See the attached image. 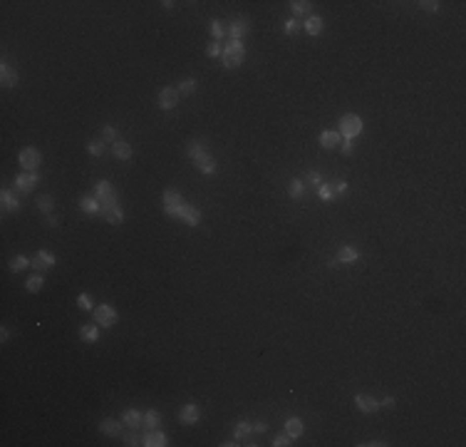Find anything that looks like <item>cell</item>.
Instances as JSON below:
<instances>
[{"label": "cell", "instance_id": "1", "mask_svg": "<svg viewBox=\"0 0 466 447\" xmlns=\"http://www.w3.org/2000/svg\"><path fill=\"white\" fill-rule=\"evenodd\" d=\"M243 60H246V47L241 40H231V45L223 47V52H221V62H223V67H241L243 65Z\"/></svg>", "mask_w": 466, "mask_h": 447}, {"label": "cell", "instance_id": "49", "mask_svg": "<svg viewBox=\"0 0 466 447\" xmlns=\"http://www.w3.org/2000/svg\"><path fill=\"white\" fill-rule=\"evenodd\" d=\"M253 430H256V432H265V430H268V425H265V420H256Z\"/></svg>", "mask_w": 466, "mask_h": 447}, {"label": "cell", "instance_id": "7", "mask_svg": "<svg viewBox=\"0 0 466 447\" xmlns=\"http://www.w3.org/2000/svg\"><path fill=\"white\" fill-rule=\"evenodd\" d=\"M174 219H181V221H186L188 226H199V224H201V212H199L196 207L181 204V207L174 212Z\"/></svg>", "mask_w": 466, "mask_h": 447}, {"label": "cell", "instance_id": "6", "mask_svg": "<svg viewBox=\"0 0 466 447\" xmlns=\"http://www.w3.org/2000/svg\"><path fill=\"white\" fill-rule=\"evenodd\" d=\"M37 182H40V174H37V171H25V174H18V177H15V189H18L20 194H30L32 189L37 187Z\"/></svg>", "mask_w": 466, "mask_h": 447}, {"label": "cell", "instance_id": "36", "mask_svg": "<svg viewBox=\"0 0 466 447\" xmlns=\"http://www.w3.org/2000/svg\"><path fill=\"white\" fill-rule=\"evenodd\" d=\"M211 35H213V40H216V43H218V40H223V35H226V30H223V25L218 23V20H213V23H211Z\"/></svg>", "mask_w": 466, "mask_h": 447}, {"label": "cell", "instance_id": "38", "mask_svg": "<svg viewBox=\"0 0 466 447\" xmlns=\"http://www.w3.org/2000/svg\"><path fill=\"white\" fill-rule=\"evenodd\" d=\"M419 5H421V10H424V13H437L442 3H439V0H421Z\"/></svg>", "mask_w": 466, "mask_h": 447}, {"label": "cell", "instance_id": "26", "mask_svg": "<svg viewBox=\"0 0 466 447\" xmlns=\"http://www.w3.org/2000/svg\"><path fill=\"white\" fill-rule=\"evenodd\" d=\"M231 40H241L243 35H248V23H246V18H238V20H233L231 23Z\"/></svg>", "mask_w": 466, "mask_h": 447}, {"label": "cell", "instance_id": "39", "mask_svg": "<svg viewBox=\"0 0 466 447\" xmlns=\"http://www.w3.org/2000/svg\"><path fill=\"white\" fill-rule=\"evenodd\" d=\"M87 152H90L92 157H102V154H104V144H102V142H90V144H87Z\"/></svg>", "mask_w": 466, "mask_h": 447}, {"label": "cell", "instance_id": "48", "mask_svg": "<svg viewBox=\"0 0 466 447\" xmlns=\"http://www.w3.org/2000/svg\"><path fill=\"white\" fill-rule=\"evenodd\" d=\"M273 445H276V447H285V445H290V437H288V435H278V437L273 440Z\"/></svg>", "mask_w": 466, "mask_h": 447}, {"label": "cell", "instance_id": "30", "mask_svg": "<svg viewBox=\"0 0 466 447\" xmlns=\"http://www.w3.org/2000/svg\"><path fill=\"white\" fill-rule=\"evenodd\" d=\"M43 283H45V279H43V273H35V276H30V279L25 281V288H27L30 293H37V291L43 288Z\"/></svg>", "mask_w": 466, "mask_h": 447}, {"label": "cell", "instance_id": "46", "mask_svg": "<svg viewBox=\"0 0 466 447\" xmlns=\"http://www.w3.org/2000/svg\"><path fill=\"white\" fill-rule=\"evenodd\" d=\"M340 152H342L345 157H350V154L355 152V144H352V140H345V142H340Z\"/></svg>", "mask_w": 466, "mask_h": 447}, {"label": "cell", "instance_id": "44", "mask_svg": "<svg viewBox=\"0 0 466 447\" xmlns=\"http://www.w3.org/2000/svg\"><path fill=\"white\" fill-rule=\"evenodd\" d=\"M305 182H307V184H315V187H320V184H323V177H320V171H310V174L305 177Z\"/></svg>", "mask_w": 466, "mask_h": 447}, {"label": "cell", "instance_id": "28", "mask_svg": "<svg viewBox=\"0 0 466 447\" xmlns=\"http://www.w3.org/2000/svg\"><path fill=\"white\" fill-rule=\"evenodd\" d=\"M251 432H253V423H248V420H241V423L236 425L233 440H246V437H248Z\"/></svg>", "mask_w": 466, "mask_h": 447}, {"label": "cell", "instance_id": "50", "mask_svg": "<svg viewBox=\"0 0 466 447\" xmlns=\"http://www.w3.org/2000/svg\"><path fill=\"white\" fill-rule=\"evenodd\" d=\"M379 407H395V398H384V400H379Z\"/></svg>", "mask_w": 466, "mask_h": 447}, {"label": "cell", "instance_id": "11", "mask_svg": "<svg viewBox=\"0 0 466 447\" xmlns=\"http://www.w3.org/2000/svg\"><path fill=\"white\" fill-rule=\"evenodd\" d=\"M179 105V90H174V87H164L162 92H159V107L162 110H174Z\"/></svg>", "mask_w": 466, "mask_h": 447}, {"label": "cell", "instance_id": "34", "mask_svg": "<svg viewBox=\"0 0 466 447\" xmlns=\"http://www.w3.org/2000/svg\"><path fill=\"white\" fill-rule=\"evenodd\" d=\"M201 152H206V147H204V142H191L188 144V149H186V154L191 157V159H196Z\"/></svg>", "mask_w": 466, "mask_h": 447}, {"label": "cell", "instance_id": "27", "mask_svg": "<svg viewBox=\"0 0 466 447\" xmlns=\"http://www.w3.org/2000/svg\"><path fill=\"white\" fill-rule=\"evenodd\" d=\"M80 338H82L85 343H97V340H99V326H94V323L82 326V328H80Z\"/></svg>", "mask_w": 466, "mask_h": 447}, {"label": "cell", "instance_id": "16", "mask_svg": "<svg viewBox=\"0 0 466 447\" xmlns=\"http://www.w3.org/2000/svg\"><path fill=\"white\" fill-rule=\"evenodd\" d=\"M32 266H35V271H47L50 266H55V256L50 251H37L32 259Z\"/></svg>", "mask_w": 466, "mask_h": 447}, {"label": "cell", "instance_id": "12", "mask_svg": "<svg viewBox=\"0 0 466 447\" xmlns=\"http://www.w3.org/2000/svg\"><path fill=\"white\" fill-rule=\"evenodd\" d=\"M166 442H169V440H166V435H164L162 430H149V432L141 437V445L144 447H164Z\"/></svg>", "mask_w": 466, "mask_h": 447}, {"label": "cell", "instance_id": "17", "mask_svg": "<svg viewBox=\"0 0 466 447\" xmlns=\"http://www.w3.org/2000/svg\"><path fill=\"white\" fill-rule=\"evenodd\" d=\"M193 164L199 166L204 174H213V171H216V162H213V157H211L209 152H201V154L193 159Z\"/></svg>", "mask_w": 466, "mask_h": 447}, {"label": "cell", "instance_id": "37", "mask_svg": "<svg viewBox=\"0 0 466 447\" xmlns=\"http://www.w3.org/2000/svg\"><path fill=\"white\" fill-rule=\"evenodd\" d=\"M176 90H179V94H193L196 92V80H184Z\"/></svg>", "mask_w": 466, "mask_h": 447}, {"label": "cell", "instance_id": "47", "mask_svg": "<svg viewBox=\"0 0 466 447\" xmlns=\"http://www.w3.org/2000/svg\"><path fill=\"white\" fill-rule=\"evenodd\" d=\"M318 194H320V199H332V189L327 187V184H320V187H318Z\"/></svg>", "mask_w": 466, "mask_h": 447}, {"label": "cell", "instance_id": "19", "mask_svg": "<svg viewBox=\"0 0 466 447\" xmlns=\"http://www.w3.org/2000/svg\"><path fill=\"white\" fill-rule=\"evenodd\" d=\"M80 209L85 214H99L102 212V201L97 196H82L80 199Z\"/></svg>", "mask_w": 466, "mask_h": 447}, {"label": "cell", "instance_id": "14", "mask_svg": "<svg viewBox=\"0 0 466 447\" xmlns=\"http://www.w3.org/2000/svg\"><path fill=\"white\" fill-rule=\"evenodd\" d=\"M102 216L107 219V224H114V226H119L122 221H124V212L116 207V204H112V207H102Z\"/></svg>", "mask_w": 466, "mask_h": 447}, {"label": "cell", "instance_id": "9", "mask_svg": "<svg viewBox=\"0 0 466 447\" xmlns=\"http://www.w3.org/2000/svg\"><path fill=\"white\" fill-rule=\"evenodd\" d=\"M199 420H201V410H199V405H196V402H188V405H184V407L179 410V423L196 425Z\"/></svg>", "mask_w": 466, "mask_h": 447}, {"label": "cell", "instance_id": "43", "mask_svg": "<svg viewBox=\"0 0 466 447\" xmlns=\"http://www.w3.org/2000/svg\"><path fill=\"white\" fill-rule=\"evenodd\" d=\"M102 137H104V142H112V144H114L116 142V129L114 127H104V129H102Z\"/></svg>", "mask_w": 466, "mask_h": 447}, {"label": "cell", "instance_id": "51", "mask_svg": "<svg viewBox=\"0 0 466 447\" xmlns=\"http://www.w3.org/2000/svg\"><path fill=\"white\" fill-rule=\"evenodd\" d=\"M345 191H347V182L340 179V182H337V194H345Z\"/></svg>", "mask_w": 466, "mask_h": 447}, {"label": "cell", "instance_id": "10", "mask_svg": "<svg viewBox=\"0 0 466 447\" xmlns=\"http://www.w3.org/2000/svg\"><path fill=\"white\" fill-rule=\"evenodd\" d=\"M355 407H357L360 412L370 415V412H377V410H379V402L374 400L372 395H365V393H360V395H355Z\"/></svg>", "mask_w": 466, "mask_h": 447}, {"label": "cell", "instance_id": "22", "mask_svg": "<svg viewBox=\"0 0 466 447\" xmlns=\"http://www.w3.org/2000/svg\"><path fill=\"white\" fill-rule=\"evenodd\" d=\"M360 259V251L355 249V246H342L340 251H337V263H355V261Z\"/></svg>", "mask_w": 466, "mask_h": 447}, {"label": "cell", "instance_id": "41", "mask_svg": "<svg viewBox=\"0 0 466 447\" xmlns=\"http://www.w3.org/2000/svg\"><path fill=\"white\" fill-rule=\"evenodd\" d=\"M283 30H285V35H295V32L300 30V23H298L295 18H290V20H285V27H283Z\"/></svg>", "mask_w": 466, "mask_h": 447}, {"label": "cell", "instance_id": "15", "mask_svg": "<svg viewBox=\"0 0 466 447\" xmlns=\"http://www.w3.org/2000/svg\"><path fill=\"white\" fill-rule=\"evenodd\" d=\"M0 82H3V87H15L18 85V72L8 62H3V67H0Z\"/></svg>", "mask_w": 466, "mask_h": 447}, {"label": "cell", "instance_id": "8", "mask_svg": "<svg viewBox=\"0 0 466 447\" xmlns=\"http://www.w3.org/2000/svg\"><path fill=\"white\" fill-rule=\"evenodd\" d=\"M181 204H184V199H181V194H179L176 189H166V191H164V214H166V216H174V212H176Z\"/></svg>", "mask_w": 466, "mask_h": 447}, {"label": "cell", "instance_id": "13", "mask_svg": "<svg viewBox=\"0 0 466 447\" xmlns=\"http://www.w3.org/2000/svg\"><path fill=\"white\" fill-rule=\"evenodd\" d=\"M122 423L127 425V427H132V430H137L144 425V415H141L139 410H134V407H129V410H124V415H122Z\"/></svg>", "mask_w": 466, "mask_h": 447}, {"label": "cell", "instance_id": "33", "mask_svg": "<svg viewBox=\"0 0 466 447\" xmlns=\"http://www.w3.org/2000/svg\"><path fill=\"white\" fill-rule=\"evenodd\" d=\"M288 194H290L293 199H303L305 184L300 182V179H293V182H290V187H288Z\"/></svg>", "mask_w": 466, "mask_h": 447}, {"label": "cell", "instance_id": "31", "mask_svg": "<svg viewBox=\"0 0 466 447\" xmlns=\"http://www.w3.org/2000/svg\"><path fill=\"white\" fill-rule=\"evenodd\" d=\"M290 10H293V15H310V3L307 0H293Z\"/></svg>", "mask_w": 466, "mask_h": 447}, {"label": "cell", "instance_id": "25", "mask_svg": "<svg viewBox=\"0 0 466 447\" xmlns=\"http://www.w3.org/2000/svg\"><path fill=\"white\" fill-rule=\"evenodd\" d=\"M303 27L307 30V35H320V32H323V27H325V23H323V18H320V15H307V20H305Z\"/></svg>", "mask_w": 466, "mask_h": 447}, {"label": "cell", "instance_id": "35", "mask_svg": "<svg viewBox=\"0 0 466 447\" xmlns=\"http://www.w3.org/2000/svg\"><path fill=\"white\" fill-rule=\"evenodd\" d=\"M52 204H55V199L50 196V194H43L40 199H37V207H40V212H52Z\"/></svg>", "mask_w": 466, "mask_h": 447}, {"label": "cell", "instance_id": "2", "mask_svg": "<svg viewBox=\"0 0 466 447\" xmlns=\"http://www.w3.org/2000/svg\"><path fill=\"white\" fill-rule=\"evenodd\" d=\"M116 321H119V313H116L112 306L102 303V306L94 308V323H97L99 328H112Z\"/></svg>", "mask_w": 466, "mask_h": 447}, {"label": "cell", "instance_id": "18", "mask_svg": "<svg viewBox=\"0 0 466 447\" xmlns=\"http://www.w3.org/2000/svg\"><path fill=\"white\" fill-rule=\"evenodd\" d=\"M303 420H300V418H295V415H293V418H288V420H285V435H288V437H290V440H293V437H300V435H303Z\"/></svg>", "mask_w": 466, "mask_h": 447}, {"label": "cell", "instance_id": "20", "mask_svg": "<svg viewBox=\"0 0 466 447\" xmlns=\"http://www.w3.org/2000/svg\"><path fill=\"white\" fill-rule=\"evenodd\" d=\"M0 201H3V212H18V209H20V201L13 196V191H10V189H3Z\"/></svg>", "mask_w": 466, "mask_h": 447}, {"label": "cell", "instance_id": "42", "mask_svg": "<svg viewBox=\"0 0 466 447\" xmlns=\"http://www.w3.org/2000/svg\"><path fill=\"white\" fill-rule=\"evenodd\" d=\"M221 52H223V50H221V45H218L216 40L206 47V57H221Z\"/></svg>", "mask_w": 466, "mask_h": 447}, {"label": "cell", "instance_id": "21", "mask_svg": "<svg viewBox=\"0 0 466 447\" xmlns=\"http://www.w3.org/2000/svg\"><path fill=\"white\" fill-rule=\"evenodd\" d=\"M320 144H323L325 149H337V147H340V132L325 129V132L320 134Z\"/></svg>", "mask_w": 466, "mask_h": 447}, {"label": "cell", "instance_id": "32", "mask_svg": "<svg viewBox=\"0 0 466 447\" xmlns=\"http://www.w3.org/2000/svg\"><path fill=\"white\" fill-rule=\"evenodd\" d=\"M27 266H32V261L27 259V256H15V259L10 261V271H15V273H20V271H25Z\"/></svg>", "mask_w": 466, "mask_h": 447}, {"label": "cell", "instance_id": "52", "mask_svg": "<svg viewBox=\"0 0 466 447\" xmlns=\"http://www.w3.org/2000/svg\"><path fill=\"white\" fill-rule=\"evenodd\" d=\"M0 338H3V343H5V340L10 338V330H8V328H3V330H0Z\"/></svg>", "mask_w": 466, "mask_h": 447}, {"label": "cell", "instance_id": "4", "mask_svg": "<svg viewBox=\"0 0 466 447\" xmlns=\"http://www.w3.org/2000/svg\"><path fill=\"white\" fill-rule=\"evenodd\" d=\"M18 162H20V166H23L25 171H37V166L43 162V154L35 147H25L23 152H20V157H18Z\"/></svg>", "mask_w": 466, "mask_h": 447}, {"label": "cell", "instance_id": "3", "mask_svg": "<svg viewBox=\"0 0 466 447\" xmlns=\"http://www.w3.org/2000/svg\"><path fill=\"white\" fill-rule=\"evenodd\" d=\"M360 132H362V119L357 117V115H345V117L340 119V137L355 140Z\"/></svg>", "mask_w": 466, "mask_h": 447}, {"label": "cell", "instance_id": "24", "mask_svg": "<svg viewBox=\"0 0 466 447\" xmlns=\"http://www.w3.org/2000/svg\"><path fill=\"white\" fill-rule=\"evenodd\" d=\"M112 152H114L116 159H122V162L132 159V144H127V142H122V140H116L112 144Z\"/></svg>", "mask_w": 466, "mask_h": 447}, {"label": "cell", "instance_id": "29", "mask_svg": "<svg viewBox=\"0 0 466 447\" xmlns=\"http://www.w3.org/2000/svg\"><path fill=\"white\" fill-rule=\"evenodd\" d=\"M159 425H162V415H159L157 410L144 412V427H146V430H157Z\"/></svg>", "mask_w": 466, "mask_h": 447}, {"label": "cell", "instance_id": "40", "mask_svg": "<svg viewBox=\"0 0 466 447\" xmlns=\"http://www.w3.org/2000/svg\"><path fill=\"white\" fill-rule=\"evenodd\" d=\"M77 306L82 308V311H94V308H92V298H90L87 293H80V296H77Z\"/></svg>", "mask_w": 466, "mask_h": 447}, {"label": "cell", "instance_id": "23", "mask_svg": "<svg viewBox=\"0 0 466 447\" xmlns=\"http://www.w3.org/2000/svg\"><path fill=\"white\" fill-rule=\"evenodd\" d=\"M99 430H102L107 437H116V435H122V423H116L112 418H104V420L99 423Z\"/></svg>", "mask_w": 466, "mask_h": 447}, {"label": "cell", "instance_id": "45", "mask_svg": "<svg viewBox=\"0 0 466 447\" xmlns=\"http://www.w3.org/2000/svg\"><path fill=\"white\" fill-rule=\"evenodd\" d=\"M124 445H141V440H139V435H137V432H127V435H124Z\"/></svg>", "mask_w": 466, "mask_h": 447}, {"label": "cell", "instance_id": "5", "mask_svg": "<svg viewBox=\"0 0 466 447\" xmlns=\"http://www.w3.org/2000/svg\"><path fill=\"white\" fill-rule=\"evenodd\" d=\"M94 196L102 201V207H112V204H116V191H114V187L109 184V182H97L94 184Z\"/></svg>", "mask_w": 466, "mask_h": 447}]
</instances>
